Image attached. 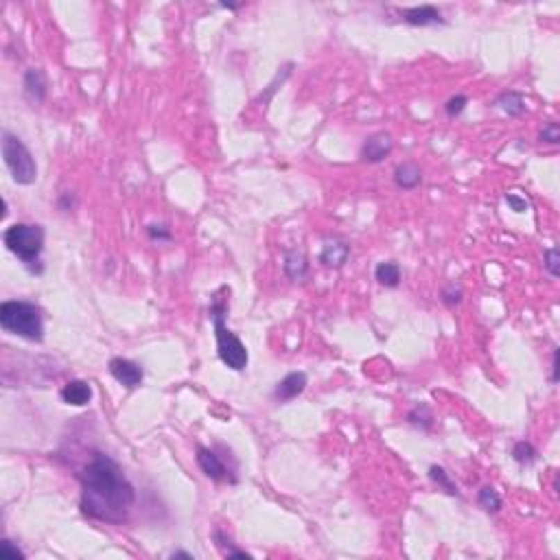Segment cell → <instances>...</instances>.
<instances>
[{
	"label": "cell",
	"instance_id": "cell-16",
	"mask_svg": "<svg viewBox=\"0 0 560 560\" xmlns=\"http://www.w3.org/2000/svg\"><path fill=\"white\" fill-rule=\"evenodd\" d=\"M374 278L381 287H387V289H397L401 285V265L397 261H383L376 265L374 269Z\"/></svg>",
	"mask_w": 560,
	"mask_h": 560
},
{
	"label": "cell",
	"instance_id": "cell-29",
	"mask_svg": "<svg viewBox=\"0 0 560 560\" xmlns=\"http://www.w3.org/2000/svg\"><path fill=\"white\" fill-rule=\"evenodd\" d=\"M72 206H74V198H72L70 193H64L62 198H59V208H62V210H70Z\"/></svg>",
	"mask_w": 560,
	"mask_h": 560
},
{
	"label": "cell",
	"instance_id": "cell-13",
	"mask_svg": "<svg viewBox=\"0 0 560 560\" xmlns=\"http://www.w3.org/2000/svg\"><path fill=\"white\" fill-rule=\"evenodd\" d=\"M394 184L401 191H414L416 186L422 184V169L418 162H401L394 169Z\"/></svg>",
	"mask_w": 560,
	"mask_h": 560
},
{
	"label": "cell",
	"instance_id": "cell-22",
	"mask_svg": "<svg viewBox=\"0 0 560 560\" xmlns=\"http://www.w3.org/2000/svg\"><path fill=\"white\" fill-rule=\"evenodd\" d=\"M543 265L554 278L560 276V252H558V248H547L543 252Z\"/></svg>",
	"mask_w": 560,
	"mask_h": 560
},
{
	"label": "cell",
	"instance_id": "cell-3",
	"mask_svg": "<svg viewBox=\"0 0 560 560\" xmlns=\"http://www.w3.org/2000/svg\"><path fill=\"white\" fill-rule=\"evenodd\" d=\"M0 326L5 333L18 335L29 342L44 339L42 309L26 300H5L0 305Z\"/></svg>",
	"mask_w": 560,
	"mask_h": 560
},
{
	"label": "cell",
	"instance_id": "cell-5",
	"mask_svg": "<svg viewBox=\"0 0 560 560\" xmlns=\"http://www.w3.org/2000/svg\"><path fill=\"white\" fill-rule=\"evenodd\" d=\"M3 160L16 184L29 186L38 179V164L29 147L16 134L3 131Z\"/></svg>",
	"mask_w": 560,
	"mask_h": 560
},
{
	"label": "cell",
	"instance_id": "cell-24",
	"mask_svg": "<svg viewBox=\"0 0 560 560\" xmlns=\"http://www.w3.org/2000/svg\"><path fill=\"white\" fill-rule=\"evenodd\" d=\"M466 105H468V97L466 95H456V97H451L445 103V112H447L449 118H458L466 110Z\"/></svg>",
	"mask_w": 560,
	"mask_h": 560
},
{
	"label": "cell",
	"instance_id": "cell-17",
	"mask_svg": "<svg viewBox=\"0 0 560 560\" xmlns=\"http://www.w3.org/2000/svg\"><path fill=\"white\" fill-rule=\"evenodd\" d=\"M497 105H499V110L506 112L508 116H523L525 110H527V105H525V99L521 93H514V90H508V93H504L502 97L497 99Z\"/></svg>",
	"mask_w": 560,
	"mask_h": 560
},
{
	"label": "cell",
	"instance_id": "cell-32",
	"mask_svg": "<svg viewBox=\"0 0 560 560\" xmlns=\"http://www.w3.org/2000/svg\"><path fill=\"white\" fill-rule=\"evenodd\" d=\"M219 7H223V9H230V11H237V9H241V5H230V3H221Z\"/></svg>",
	"mask_w": 560,
	"mask_h": 560
},
{
	"label": "cell",
	"instance_id": "cell-15",
	"mask_svg": "<svg viewBox=\"0 0 560 560\" xmlns=\"http://www.w3.org/2000/svg\"><path fill=\"white\" fill-rule=\"evenodd\" d=\"M282 267H285V274L291 280H302L309 274V259L298 250H287Z\"/></svg>",
	"mask_w": 560,
	"mask_h": 560
},
{
	"label": "cell",
	"instance_id": "cell-7",
	"mask_svg": "<svg viewBox=\"0 0 560 560\" xmlns=\"http://www.w3.org/2000/svg\"><path fill=\"white\" fill-rule=\"evenodd\" d=\"M108 370L110 374L114 376V379L127 387V390H136V387H141L143 381H145V370L141 363H136L131 359H125V357H114L110 359L108 363Z\"/></svg>",
	"mask_w": 560,
	"mask_h": 560
},
{
	"label": "cell",
	"instance_id": "cell-20",
	"mask_svg": "<svg viewBox=\"0 0 560 560\" xmlns=\"http://www.w3.org/2000/svg\"><path fill=\"white\" fill-rule=\"evenodd\" d=\"M512 460L521 464V466H529V464H534L538 460V451L532 442H527V440H519V442H514L512 447Z\"/></svg>",
	"mask_w": 560,
	"mask_h": 560
},
{
	"label": "cell",
	"instance_id": "cell-31",
	"mask_svg": "<svg viewBox=\"0 0 560 560\" xmlns=\"http://www.w3.org/2000/svg\"><path fill=\"white\" fill-rule=\"evenodd\" d=\"M171 558H186V560H193V554H189V552H173Z\"/></svg>",
	"mask_w": 560,
	"mask_h": 560
},
{
	"label": "cell",
	"instance_id": "cell-23",
	"mask_svg": "<svg viewBox=\"0 0 560 560\" xmlns=\"http://www.w3.org/2000/svg\"><path fill=\"white\" fill-rule=\"evenodd\" d=\"M538 141L547 143V145H558L560 143V127H558L556 120H547V123L543 125V129L538 131Z\"/></svg>",
	"mask_w": 560,
	"mask_h": 560
},
{
	"label": "cell",
	"instance_id": "cell-1",
	"mask_svg": "<svg viewBox=\"0 0 560 560\" xmlns=\"http://www.w3.org/2000/svg\"><path fill=\"white\" fill-rule=\"evenodd\" d=\"M81 512L103 523H123L136 502V488L123 468L105 453H95L81 473Z\"/></svg>",
	"mask_w": 560,
	"mask_h": 560
},
{
	"label": "cell",
	"instance_id": "cell-2",
	"mask_svg": "<svg viewBox=\"0 0 560 560\" xmlns=\"http://www.w3.org/2000/svg\"><path fill=\"white\" fill-rule=\"evenodd\" d=\"M230 289L228 287H221L219 291L213 294V300H210V317H213V326H215V339H217V355L221 359L223 366H228L234 372H241L248 368V348L246 344L237 337V333H232L228 328V322H225V315H228L230 302L228 298H223Z\"/></svg>",
	"mask_w": 560,
	"mask_h": 560
},
{
	"label": "cell",
	"instance_id": "cell-25",
	"mask_svg": "<svg viewBox=\"0 0 560 560\" xmlns=\"http://www.w3.org/2000/svg\"><path fill=\"white\" fill-rule=\"evenodd\" d=\"M147 234L151 241H171L173 234H171V228L166 223H149L147 225Z\"/></svg>",
	"mask_w": 560,
	"mask_h": 560
},
{
	"label": "cell",
	"instance_id": "cell-26",
	"mask_svg": "<svg viewBox=\"0 0 560 560\" xmlns=\"http://www.w3.org/2000/svg\"><path fill=\"white\" fill-rule=\"evenodd\" d=\"M440 298H442V302H445L447 307H456V305H460L462 298H464L462 287H458V285H447L445 289H442V294H440Z\"/></svg>",
	"mask_w": 560,
	"mask_h": 560
},
{
	"label": "cell",
	"instance_id": "cell-18",
	"mask_svg": "<svg viewBox=\"0 0 560 560\" xmlns=\"http://www.w3.org/2000/svg\"><path fill=\"white\" fill-rule=\"evenodd\" d=\"M429 479H431L440 490H445L449 497H460V490H458V486H456V481L451 479V475L445 471L442 466L431 464V466H429Z\"/></svg>",
	"mask_w": 560,
	"mask_h": 560
},
{
	"label": "cell",
	"instance_id": "cell-10",
	"mask_svg": "<svg viewBox=\"0 0 560 560\" xmlns=\"http://www.w3.org/2000/svg\"><path fill=\"white\" fill-rule=\"evenodd\" d=\"M403 20L410 26H438L445 24V18L438 7L433 5H420V7H410L403 9Z\"/></svg>",
	"mask_w": 560,
	"mask_h": 560
},
{
	"label": "cell",
	"instance_id": "cell-30",
	"mask_svg": "<svg viewBox=\"0 0 560 560\" xmlns=\"http://www.w3.org/2000/svg\"><path fill=\"white\" fill-rule=\"evenodd\" d=\"M552 372H554V374H552V381H554V383H558V348H556V351H554V361H552Z\"/></svg>",
	"mask_w": 560,
	"mask_h": 560
},
{
	"label": "cell",
	"instance_id": "cell-11",
	"mask_svg": "<svg viewBox=\"0 0 560 560\" xmlns=\"http://www.w3.org/2000/svg\"><path fill=\"white\" fill-rule=\"evenodd\" d=\"M24 95L29 101L33 103H42L47 99V90H49V79H47V72L42 68H29L24 72Z\"/></svg>",
	"mask_w": 560,
	"mask_h": 560
},
{
	"label": "cell",
	"instance_id": "cell-14",
	"mask_svg": "<svg viewBox=\"0 0 560 560\" xmlns=\"http://www.w3.org/2000/svg\"><path fill=\"white\" fill-rule=\"evenodd\" d=\"M62 401L66 405H72V407H83L93 401V387H90L88 381H81V379H74V381H68L64 387H62Z\"/></svg>",
	"mask_w": 560,
	"mask_h": 560
},
{
	"label": "cell",
	"instance_id": "cell-6",
	"mask_svg": "<svg viewBox=\"0 0 560 560\" xmlns=\"http://www.w3.org/2000/svg\"><path fill=\"white\" fill-rule=\"evenodd\" d=\"M198 464L202 468V473L213 479V481H230L237 483V466H228L225 460L217 453V449H208V447H200L198 449Z\"/></svg>",
	"mask_w": 560,
	"mask_h": 560
},
{
	"label": "cell",
	"instance_id": "cell-19",
	"mask_svg": "<svg viewBox=\"0 0 560 560\" xmlns=\"http://www.w3.org/2000/svg\"><path fill=\"white\" fill-rule=\"evenodd\" d=\"M407 420H410V425L422 429V431H429L433 427V414H431V407L427 403H420L416 405L414 410L407 414Z\"/></svg>",
	"mask_w": 560,
	"mask_h": 560
},
{
	"label": "cell",
	"instance_id": "cell-8",
	"mask_svg": "<svg viewBox=\"0 0 560 560\" xmlns=\"http://www.w3.org/2000/svg\"><path fill=\"white\" fill-rule=\"evenodd\" d=\"M392 149H394V138H392V134L376 131V134L368 136V138L363 141L359 156H361L363 162H368V164H379L392 154Z\"/></svg>",
	"mask_w": 560,
	"mask_h": 560
},
{
	"label": "cell",
	"instance_id": "cell-28",
	"mask_svg": "<svg viewBox=\"0 0 560 560\" xmlns=\"http://www.w3.org/2000/svg\"><path fill=\"white\" fill-rule=\"evenodd\" d=\"M0 558H5V560H22L24 558V552L20 547H16L9 538H5L3 543H0Z\"/></svg>",
	"mask_w": 560,
	"mask_h": 560
},
{
	"label": "cell",
	"instance_id": "cell-9",
	"mask_svg": "<svg viewBox=\"0 0 560 560\" xmlns=\"http://www.w3.org/2000/svg\"><path fill=\"white\" fill-rule=\"evenodd\" d=\"M307 383H309L307 372H302V370H298V372H289V374H287L285 379L276 385V390H274V399H276L278 403L294 401L296 397H300L302 392L307 390Z\"/></svg>",
	"mask_w": 560,
	"mask_h": 560
},
{
	"label": "cell",
	"instance_id": "cell-21",
	"mask_svg": "<svg viewBox=\"0 0 560 560\" xmlns=\"http://www.w3.org/2000/svg\"><path fill=\"white\" fill-rule=\"evenodd\" d=\"M477 504L486 510V512H499L504 506L502 502V497H499V493L493 488V486H481L479 493H477Z\"/></svg>",
	"mask_w": 560,
	"mask_h": 560
},
{
	"label": "cell",
	"instance_id": "cell-12",
	"mask_svg": "<svg viewBox=\"0 0 560 560\" xmlns=\"http://www.w3.org/2000/svg\"><path fill=\"white\" fill-rule=\"evenodd\" d=\"M348 256H351V246L342 239H328L322 252H320V263L333 269H339L346 265Z\"/></svg>",
	"mask_w": 560,
	"mask_h": 560
},
{
	"label": "cell",
	"instance_id": "cell-27",
	"mask_svg": "<svg viewBox=\"0 0 560 560\" xmlns=\"http://www.w3.org/2000/svg\"><path fill=\"white\" fill-rule=\"evenodd\" d=\"M506 204L510 206L512 213H519V215L529 210V202L523 198V195H517V193H506Z\"/></svg>",
	"mask_w": 560,
	"mask_h": 560
},
{
	"label": "cell",
	"instance_id": "cell-4",
	"mask_svg": "<svg viewBox=\"0 0 560 560\" xmlns=\"http://www.w3.org/2000/svg\"><path fill=\"white\" fill-rule=\"evenodd\" d=\"M44 239H47V232L38 223H13L3 232L7 250L13 256H18L33 274H42L44 271L40 263V256L44 252Z\"/></svg>",
	"mask_w": 560,
	"mask_h": 560
}]
</instances>
